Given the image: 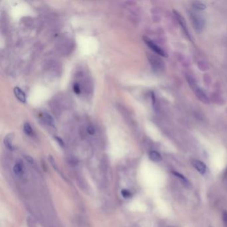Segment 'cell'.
I'll list each match as a JSON object with an SVG mask.
<instances>
[{
    "label": "cell",
    "instance_id": "obj_1",
    "mask_svg": "<svg viewBox=\"0 0 227 227\" xmlns=\"http://www.w3.org/2000/svg\"><path fill=\"white\" fill-rule=\"evenodd\" d=\"M190 17L195 30L198 32L202 31L205 27V20L202 14L198 12L197 11L191 10L190 11Z\"/></svg>",
    "mask_w": 227,
    "mask_h": 227
},
{
    "label": "cell",
    "instance_id": "obj_2",
    "mask_svg": "<svg viewBox=\"0 0 227 227\" xmlns=\"http://www.w3.org/2000/svg\"><path fill=\"white\" fill-rule=\"evenodd\" d=\"M143 41H144L145 44L147 45V46L150 47V49H152L155 53L162 57H167L165 52H164L161 47H159L158 45L155 44L149 38H148L147 37H143Z\"/></svg>",
    "mask_w": 227,
    "mask_h": 227
},
{
    "label": "cell",
    "instance_id": "obj_3",
    "mask_svg": "<svg viewBox=\"0 0 227 227\" xmlns=\"http://www.w3.org/2000/svg\"><path fill=\"white\" fill-rule=\"evenodd\" d=\"M188 83H190L191 87H193V89H194V92H195L196 95H197V97L199 98V99L201 100V101L204 103H208V101H209V99H207L206 95H205L204 93H203L202 91L200 89L199 87H197V85L195 84V83L194 82V81H193V82H192L190 78L188 79Z\"/></svg>",
    "mask_w": 227,
    "mask_h": 227
},
{
    "label": "cell",
    "instance_id": "obj_4",
    "mask_svg": "<svg viewBox=\"0 0 227 227\" xmlns=\"http://www.w3.org/2000/svg\"><path fill=\"white\" fill-rule=\"evenodd\" d=\"M192 163L195 168L201 174H204L207 171V167L204 162L199 160H193Z\"/></svg>",
    "mask_w": 227,
    "mask_h": 227
},
{
    "label": "cell",
    "instance_id": "obj_5",
    "mask_svg": "<svg viewBox=\"0 0 227 227\" xmlns=\"http://www.w3.org/2000/svg\"><path fill=\"white\" fill-rule=\"evenodd\" d=\"M13 92L14 95H15V96L17 97V99H18L19 101L22 103L26 102V100H27L26 95L22 89H20V88L18 87H15L13 89Z\"/></svg>",
    "mask_w": 227,
    "mask_h": 227
},
{
    "label": "cell",
    "instance_id": "obj_6",
    "mask_svg": "<svg viewBox=\"0 0 227 227\" xmlns=\"http://www.w3.org/2000/svg\"><path fill=\"white\" fill-rule=\"evenodd\" d=\"M174 15H175L176 19H177L179 23H180V25H181V27H182L183 30L184 31V32L185 33V34L187 35L188 37H190L189 34H188V30H187V24H186L185 19H184L183 17H182V15H181L179 13H178L177 11H174Z\"/></svg>",
    "mask_w": 227,
    "mask_h": 227
},
{
    "label": "cell",
    "instance_id": "obj_7",
    "mask_svg": "<svg viewBox=\"0 0 227 227\" xmlns=\"http://www.w3.org/2000/svg\"><path fill=\"white\" fill-rule=\"evenodd\" d=\"M150 61L151 63V65L155 69H162L163 67V63L159 58L155 56H152L151 58H150Z\"/></svg>",
    "mask_w": 227,
    "mask_h": 227
},
{
    "label": "cell",
    "instance_id": "obj_8",
    "mask_svg": "<svg viewBox=\"0 0 227 227\" xmlns=\"http://www.w3.org/2000/svg\"><path fill=\"white\" fill-rule=\"evenodd\" d=\"M13 134H9L4 138V143L5 146H6L8 149L9 150H13Z\"/></svg>",
    "mask_w": 227,
    "mask_h": 227
},
{
    "label": "cell",
    "instance_id": "obj_9",
    "mask_svg": "<svg viewBox=\"0 0 227 227\" xmlns=\"http://www.w3.org/2000/svg\"><path fill=\"white\" fill-rule=\"evenodd\" d=\"M42 118L47 125L52 127H55L56 122H55V119L51 115L47 113H44L42 115Z\"/></svg>",
    "mask_w": 227,
    "mask_h": 227
},
{
    "label": "cell",
    "instance_id": "obj_10",
    "mask_svg": "<svg viewBox=\"0 0 227 227\" xmlns=\"http://www.w3.org/2000/svg\"><path fill=\"white\" fill-rule=\"evenodd\" d=\"M13 172L19 176H21L23 174V165L21 162H16L13 167Z\"/></svg>",
    "mask_w": 227,
    "mask_h": 227
},
{
    "label": "cell",
    "instance_id": "obj_11",
    "mask_svg": "<svg viewBox=\"0 0 227 227\" xmlns=\"http://www.w3.org/2000/svg\"><path fill=\"white\" fill-rule=\"evenodd\" d=\"M149 158L152 160L153 161L158 162H160L162 160L161 155L159 154V153L157 151H155V150H151L149 153Z\"/></svg>",
    "mask_w": 227,
    "mask_h": 227
},
{
    "label": "cell",
    "instance_id": "obj_12",
    "mask_svg": "<svg viewBox=\"0 0 227 227\" xmlns=\"http://www.w3.org/2000/svg\"><path fill=\"white\" fill-rule=\"evenodd\" d=\"M23 131H24V132L26 135H27L29 136L33 135V129L32 127V126L30 125V124L27 123V122H26V123H24V125H23Z\"/></svg>",
    "mask_w": 227,
    "mask_h": 227
},
{
    "label": "cell",
    "instance_id": "obj_13",
    "mask_svg": "<svg viewBox=\"0 0 227 227\" xmlns=\"http://www.w3.org/2000/svg\"><path fill=\"white\" fill-rule=\"evenodd\" d=\"M193 7L197 10H204L206 9V6L202 2L200 1H195L193 4Z\"/></svg>",
    "mask_w": 227,
    "mask_h": 227
},
{
    "label": "cell",
    "instance_id": "obj_14",
    "mask_svg": "<svg viewBox=\"0 0 227 227\" xmlns=\"http://www.w3.org/2000/svg\"><path fill=\"white\" fill-rule=\"evenodd\" d=\"M173 174H174V175H175L176 177H177L179 180H180L181 182L184 184V185H188V182L187 179H186L183 175H182V174H180L179 173H177V172H174V171L173 172Z\"/></svg>",
    "mask_w": 227,
    "mask_h": 227
},
{
    "label": "cell",
    "instance_id": "obj_15",
    "mask_svg": "<svg viewBox=\"0 0 227 227\" xmlns=\"http://www.w3.org/2000/svg\"><path fill=\"white\" fill-rule=\"evenodd\" d=\"M73 91H74V93H75L77 94V95L81 93V87L78 83H75V84L73 85Z\"/></svg>",
    "mask_w": 227,
    "mask_h": 227
},
{
    "label": "cell",
    "instance_id": "obj_16",
    "mask_svg": "<svg viewBox=\"0 0 227 227\" xmlns=\"http://www.w3.org/2000/svg\"><path fill=\"white\" fill-rule=\"evenodd\" d=\"M122 196L125 198H129L131 196V193L127 190H123L121 191Z\"/></svg>",
    "mask_w": 227,
    "mask_h": 227
},
{
    "label": "cell",
    "instance_id": "obj_17",
    "mask_svg": "<svg viewBox=\"0 0 227 227\" xmlns=\"http://www.w3.org/2000/svg\"><path fill=\"white\" fill-rule=\"evenodd\" d=\"M87 132L89 135H94L95 133V129L93 126L90 125L87 127Z\"/></svg>",
    "mask_w": 227,
    "mask_h": 227
},
{
    "label": "cell",
    "instance_id": "obj_18",
    "mask_svg": "<svg viewBox=\"0 0 227 227\" xmlns=\"http://www.w3.org/2000/svg\"><path fill=\"white\" fill-rule=\"evenodd\" d=\"M223 219L224 225L227 227V211H224L223 213Z\"/></svg>",
    "mask_w": 227,
    "mask_h": 227
},
{
    "label": "cell",
    "instance_id": "obj_19",
    "mask_svg": "<svg viewBox=\"0 0 227 227\" xmlns=\"http://www.w3.org/2000/svg\"><path fill=\"white\" fill-rule=\"evenodd\" d=\"M55 138H56V141H57V143H59V145H60V146H61L62 147H63L64 145H64V142L63 141V140H62L61 138L60 137H56Z\"/></svg>",
    "mask_w": 227,
    "mask_h": 227
}]
</instances>
